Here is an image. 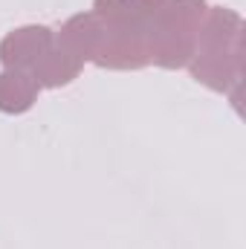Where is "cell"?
Returning <instances> with one entry per match:
<instances>
[{
    "label": "cell",
    "mask_w": 246,
    "mask_h": 249,
    "mask_svg": "<svg viewBox=\"0 0 246 249\" xmlns=\"http://www.w3.org/2000/svg\"><path fill=\"white\" fill-rule=\"evenodd\" d=\"M35 93H38L35 81H29L26 75H12V72L0 75V110L20 113L32 105Z\"/></svg>",
    "instance_id": "cell-1"
}]
</instances>
